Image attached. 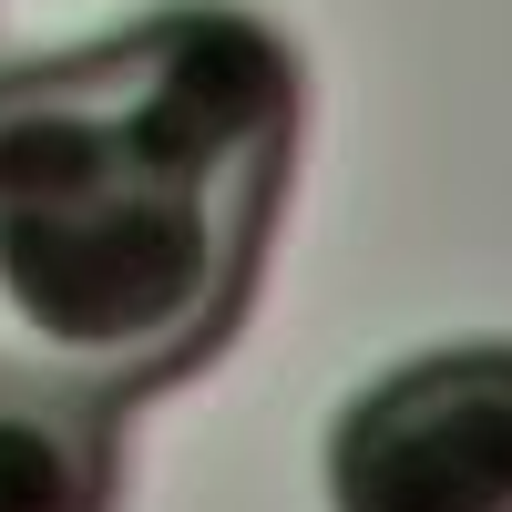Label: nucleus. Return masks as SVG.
Segmentation results:
<instances>
[{"label": "nucleus", "mask_w": 512, "mask_h": 512, "mask_svg": "<svg viewBox=\"0 0 512 512\" xmlns=\"http://www.w3.org/2000/svg\"><path fill=\"white\" fill-rule=\"evenodd\" d=\"M297 144V52L246 11H154L0 72V369L154 400L246 318Z\"/></svg>", "instance_id": "nucleus-1"}, {"label": "nucleus", "mask_w": 512, "mask_h": 512, "mask_svg": "<svg viewBox=\"0 0 512 512\" xmlns=\"http://www.w3.org/2000/svg\"><path fill=\"white\" fill-rule=\"evenodd\" d=\"M328 512H512V338L359 390L328 431Z\"/></svg>", "instance_id": "nucleus-2"}, {"label": "nucleus", "mask_w": 512, "mask_h": 512, "mask_svg": "<svg viewBox=\"0 0 512 512\" xmlns=\"http://www.w3.org/2000/svg\"><path fill=\"white\" fill-rule=\"evenodd\" d=\"M123 502V410L0 369V512H113Z\"/></svg>", "instance_id": "nucleus-3"}]
</instances>
